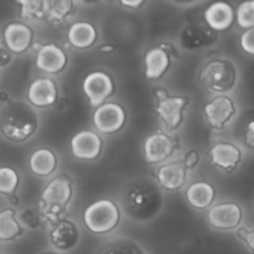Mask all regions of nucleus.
Returning <instances> with one entry per match:
<instances>
[{"label":"nucleus","mask_w":254,"mask_h":254,"mask_svg":"<svg viewBox=\"0 0 254 254\" xmlns=\"http://www.w3.org/2000/svg\"><path fill=\"white\" fill-rule=\"evenodd\" d=\"M164 196L158 184L149 179H136L126 189L124 210L134 221H150L160 212Z\"/></svg>","instance_id":"1"},{"label":"nucleus","mask_w":254,"mask_h":254,"mask_svg":"<svg viewBox=\"0 0 254 254\" xmlns=\"http://www.w3.org/2000/svg\"><path fill=\"white\" fill-rule=\"evenodd\" d=\"M39 127L36 111L24 101H11L0 113V131L11 141L27 140Z\"/></svg>","instance_id":"2"},{"label":"nucleus","mask_w":254,"mask_h":254,"mask_svg":"<svg viewBox=\"0 0 254 254\" xmlns=\"http://www.w3.org/2000/svg\"><path fill=\"white\" fill-rule=\"evenodd\" d=\"M72 197L71 181L64 176H59L47 184L41 196L39 212L41 220L56 223L61 220L67 205Z\"/></svg>","instance_id":"3"},{"label":"nucleus","mask_w":254,"mask_h":254,"mask_svg":"<svg viewBox=\"0 0 254 254\" xmlns=\"http://www.w3.org/2000/svg\"><path fill=\"white\" fill-rule=\"evenodd\" d=\"M200 79L203 88L208 92H228L236 83V69L231 62L225 60H212L202 67Z\"/></svg>","instance_id":"4"},{"label":"nucleus","mask_w":254,"mask_h":254,"mask_svg":"<svg viewBox=\"0 0 254 254\" xmlns=\"http://www.w3.org/2000/svg\"><path fill=\"white\" fill-rule=\"evenodd\" d=\"M119 208L113 201L102 198L86 208L83 213L84 225L93 233H107L119 223Z\"/></svg>","instance_id":"5"},{"label":"nucleus","mask_w":254,"mask_h":254,"mask_svg":"<svg viewBox=\"0 0 254 254\" xmlns=\"http://www.w3.org/2000/svg\"><path fill=\"white\" fill-rule=\"evenodd\" d=\"M156 97H158L156 112H158L159 117L165 124V127L174 130L183 122V112L189 103L188 98H185V97H171L163 89L156 92Z\"/></svg>","instance_id":"6"},{"label":"nucleus","mask_w":254,"mask_h":254,"mask_svg":"<svg viewBox=\"0 0 254 254\" xmlns=\"http://www.w3.org/2000/svg\"><path fill=\"white\" fill-rule=\"evenodd\" d=\"M93 123L101 133H116L126 123V112L117 103L102 104L94 112Z\"/></svg>","instance_id":"7"},{"label":"nucleus","mask_w":254,"mask_h":254,"mask_svg":"<svg viewBox=\"0 0 254 254\" xmlns=\"http://www.w3.org/2000/svg\"><path fill=\"white\" fill-rule=\"evenodd\" d=\"M113 88V81L111 77L101 71L92 72L83 81L84 94L88 97L91 106L97 108L111 96Z\"/></svg>","instance_id":"8"},{"label":"nucleus","mask_w":254,"mask_h":254,"mask_svg":"<svg viewBox=\"0 0 254 254\" xmlns=\"http://www.w3.org/2000/svg\"><path fill=\"white\" fill-rule=\"evenodd\" d=\"M235 104L230 97L220 96L205 106V116L208 123L217 130H221L235 114Z\"/></svg>","instance_id":"9"},{"label":"nucleus","mask_w":254,"mask_h":254,"mask_svg":"<svg viewBox=\"0 0 254 254\" xmlns=\"http://www.w3.org/2000/svg\"><path fill=\"white\" fill-rule=\"evenodd\" d=\"M208 222L220 230H232L240 225L242 211L236 203H220L213 206L208 212Z\"/></svg>","instance_id":"10"},{"label":"nucleus","mask_w":254,"mask_h":254,"mask_svg":"<svg viewBox=\"0 0 254 254\" xmlns=\"http://www.w3.org/2000/svg\"><path fill=\"white\" fill-rule=\"evenodd\" d=\"M71 149L77 159L92 160L101 154L102 140L93 131L82 130L72 138Z\"/></svg>","instance_id":"11"},{"label":"nucleus","mask_w":254,"mask_h":254,"mask_svg":"<svg viewBox=\"0 0 254 254\" xmlns=\"http://www.w3.org/2000/svg\"><path fill=\"white\" fill-rule=\"evenodd\" d=\"M50 238L59 251L73 250L79 241V231L73 222L68 220H60L59 222L55 223L54 228L50 233Z\"/></svg>","instance_id":"12"},{"label":"nucleus","mask_w":254,"mask_h":254,"mask_svg":"<svg viewBox=\"0 0 254 254\" xmlns=\"http://www.w3.org/2000/svg\"><path fill=\"white\" fill-rule=\"evenodd\" d=\"M32 40V31L27 25L11 22L4 30V41L11 54H22L29 49Z\"/></svg>","instance_id":"13"},{"label":"nucleus","mask_w":254,"mask_h":254,"mask_svg":"<svg viewBox=\"0 0 254 254\" xmlns=\"http://www.w3.org/2000/svg\"><path fill=\"white\" fill-rule=\"evenodd\" d=\"M174 150V141L170 136L163 133H156L148 136L144 143V155L148 163L156 164L165 160Z\"/></svg>","instance_id":"14"},{"label":"nucleus","mask_w":254,"mask_h":254,"mask_svg":"<svg viewBox=\"0 0 254 254\" xmlns=\"http://www.w3.org/2000/svg\"><path fill=\"white\" fill-rule=\"evenodd\" d=\"M67 64V56L64 50L54 44L40 47L37 52L36 66L47 73H59Z\"/></svg>","instance_id":"15"},{"label":"nucleus","mask_w":254,"mask_h":254,"mask_svg":"<svg viewBox=\"0 0 254 254\" xmlns=\"http://www.w3.org/2000/svg\"><path fill=\"white\" fill-rule=\"evenodd\" d=\"M27 98L35 107H50L57 99V87L52 79L39 78L32 82L29 87Z\"/></svg>","instance_id":"16"},{"label":"nucleus","mask_w":254,"mask_h":254,"mask_svg":"<svg viewBox=\"0 0 254 254\" xmlns=\"http://www.w3.org/2000/svg\"><path fill=\"white\" fill-rule=\"evenodd\" d=\"M205 20L208 26L216 31H222L231 26L233 21V9L227 2H213L206 9Z\"/></svg>","instance_id":"17"},{"label":"nucleus","mask_w":254,"mask_h":254,"mask_svg":"<svg viewBox=\"0 0 254 254\" xmlns=\"http://www.w3.org/2000/svg\"><path fill=\"white\" fill-rule=\"evenodd\" d=\"M186 170L183 161L169 163L161 166L158 171V180L164 189L168 190H179L186 181Z\"/></svg>","instance_id":"18"},{"label":"nucleus","mask_w":254,"mask_h":254,"mask_svg":"<svg viewBox=\"0 0 254 254\" xmlns=\"http://www.w3.org/2000/svg\"><path fill=\"white\" fill-rule=\"evenodd\" d=\"M145 76L149 79H159L169 68L170 59L163 47H154L145 55Z\"/></svg>","instance_id":"19"},{"label":"nucleus","mask_w":254,"mask_h":254,"mask_svg":"<svg viewBox=\"0 0 254 254\" xmlns=\"http://www.w3.org/2000/svg\"><path fill=\"white\" fill-rule=\"evenodd\" d=\"M211 161L213 165L231 170L241 160V151L236 145L230 143H218L211 149Z\"/></svg>","instance_id":"20"},{"label":"nucleus","mask_w":254,"mask_h":254,"mask_svg":"<svg viewBox=\"0 0 254 254\" xmlns=\"http://www.w3.org/2000/svg\"><path fill=\"white\" fill-rule=\"evenodd\" d=\"M215 41L212 32L200 25H191L184 29L181 34V44L188 50H200Z\"/></svg>","instance_id":"21"},{"label":"nucleus","mask_w":254,"mask_h":254,"mask_svg":"<svg viewBox=\"0 0 254 254\" xmlns=\"http://www.w3.org/2000/svg\"><path fill=\"white\" fill-rule=\"evenodd\" d=\"M97 39V31L89 22L79 21L72 25L68 30V41L77 49H87L92 46Z\"/></svg>","instance_id":"22"},{"label":"nucleus","mask_w":254,"mask_h":254,"mask_svg":"<svg viewBox=\"0 0 254 254\" xmlns=\"http://www.w3.org/2000/svg\"><path fill=\"white\" fill-rule=\"evenodd\" d=\"M57 160L50 149L41 148L34 151L30 158V169L37 176H49L55 171Z\"/></svg>","instance_id":"23"},{"label":"nucleus","mask_w":254,"mask_h":254,"mask_svg":"<svg viewBox=\"0 0 254 254\" xmlns=\"http://www.w3.org/2000/svg\"><path fill=\"white\" fill-rule=\"evenodd\" d=\"M186 197L191 206L195 208H206L215 198V190L208 183H195L186 191Z\"/></svg>","instance_id":"24"},{"label":"nucleus","mask_w":254,"mask_h":254,"mask_svg":"<svg viewBox=\"0 0 254 254\" xmlns=\"http://www.w3.org/2000/svg\"><path fill=\"white\" fill-rule=\"evenodd\" d=\"M21 235V225L15 216V211L6 208L0 211V241H12Z\"/></svg>","instance_id":"25"},{"label":"nucleus","mask_w":254,"mask_h":254,"mask_svg":"<svg viewBox=\"0 0 254 254\" xmlns=\"http://www.w3.org/2000/svg\"><path fill=\"white\" fill-rule=\"evenodd\" d=\"M96 254H145L143 248L128 238H118L104 243L98 248Z\"/></svg>","instance_id":"26"},{"label":"nucleus","mask_w":254,"mask_h":254,"mask_svg":"<svg viewBox=\"0 0 254 254\" xmlns=\"http://www.w3.org/2000/svg\"><path fill=\"white\" fill-rule=\"evenodd\" d=\"M73 9L71 0H46L44 1V17L52 22H62Z\"/></svg>","instance_id":"27"},{"label":"nucleus","mask_w":254,"mask_h":254,"mask_svg":"<svg viewBox=\"0 0 254 254\" xmlns=\"http://www.w3.org/2000/svg\"><path fill=\"white\" fill-rule=\"evenodd\" d=\"M19 186V175L16 171L7 166L0 168V193L11 196Z\"/></svg>","instance_id":"28"},{"label":"nucleus","mask_w":254,"mask_h":254,"mask_svg":"<svg viewBox=\"0 0 254 254\" xmlns=\"http://www.w3.org/2000/svg\"><path fill=\"white\" fill-rule=\"evenodd\" d=\"M21 5V16L25 20H37L44 17V1H30V0H22L19 1Z\"/></svg>","instance_id":"29"},{"label":"nucleus","mask_w":254,"mask_h":254,"mask_svg":"<svg viewBox=\"0 0 254 254\" xmlns=\"http://www.w3.org/2000/svg\"><path fill=\"white\" fill-rule=\"evenodd\" d=\"M237 22L243 29L254 27V1H246L238 6Z\"/></svg>","instance_id":"30"},{"label":"nucleus","mask_w":254,"mask_h":254,"mask_svg":"<svg viewBox=\"0 0 254 254\" xmlns=\"http://www.w3.org/2000/svg\"><path fill=\"white\" fill-rule=\"evenodd\" d=\"M20 220L30 228H36L40 225L41 221V216H40L39 208L34 210L32 207L25 208L21 213H20Z\"/></svg>","instance_id":"31"},{"label":"nucleus","mask_w":254,"mask_h":254,"mask_svg":"<svg viewBox=\"0 0 254 254\" xmlns=\"http://www.w3.org/2000/svg\"><path fill=\"white\" fill-rule=\"evenodd\" d=\"M241 46L247 54L254 55V27L243 32L241 37Z\"/></svg>","instance_id":"32"},{"label":"nucleus","mask_w":254,"mask_h":254,"mask_svg":"<svg viewBox=\"0 0 254 254\" xmlns=\"http://www.w3.org/2000/svg\"><path fill=\"white\" fill-rule=\"evenodd\" d=\"M200 161V154L196 150H190L189 153H186L185 159H184V165L186 169H193Z\"/></svg>","instance_id":"33"},{"label":"nucleus","mask_w":254,"mask_h":254,"mask_svg":"<svg viewBox=\"0 0 254 254\" xmlns=\"http://www.w3.org/2000/svg\"><path fill=\"white\" fill-rule=\"evenodd\" d=\"M11 61V52L6 47L0 46V67H4Z\"/></svg>","instance_id":"34"},{"label":"nucleus","mask_w":254,"mask_h":254,"mask_svg":"<svg viewBox=\"0 0 254 254\" xmlns=\"http://www.w3.org/2000/svg\"><path fill=\"white\" fill-rule=\"evenodd\" d=\"M246 143L251 148H254V121L248 124L247 133H246Z\"/></svg>","instance_id":"35"},{"label":"nucleus","mask_w":254,"mask_h":254,"mask_svg":"<svg viewBox=\"0 0 254 254\" xmlns=\"http://www.w3.org/2000/svg\"><path fill=\"white\" fill-rule=\"evenodd\" d=\"M245 241L247 242L248 247L254 252V231H251V232H247L245 235Z\"/></svg>","instance_id":"36"},{"label":"nucleus","mask_w":254,"mask_h":254,"mask_svg":"<svg viewBox=\"0 0 254 254\" xmlns=\"http://www.w3.org/2000/svg\"><path fill=\"white\" fill-rule=\"evenodd\" d=\"M122 4L127 7H138L139 5L143 4V1L141 0H139V1H122Z\"/></svg>","instance_id":"37"},{"label":"nucleus","mask_w":254,"mask_h":254,"mask_svg":"<svg viewBox=\"0 0 254 254\" xmlns=\"http://www.w3.org/2000/svg\"><path fill=\"white\" fill-rule=\"evenodd\" d=\"M102 52H112L114 50V46H102L99 47Z\"/></svg>","instance_id":"38"},{"label":"nucleus","mask_w":254,"mask_h":254,"mask_svg":"<svg viewBox=\"0 0 254 254\" xmlns=\"http://www.w3.org/2000/svg\"><path fill=\"white\" fill-rule=\"evenodd\" d=\"M42 254H57V253H55V252H46V253H42Z\"/></svg>","instance_id":"39"},{"label":"nucleus","mask_w":254,"mask_h":254,"mask_svg":"<svg viewBox=\"0 0 254 254\" xmlns=\"http://www.w3.org/2000/svg\"><path fill=\"white\" fill-rule=\"evenodd\" d=\"M0 254H1V253H0Z\"/></svg>","instance_id":"40"}]
</instances>
